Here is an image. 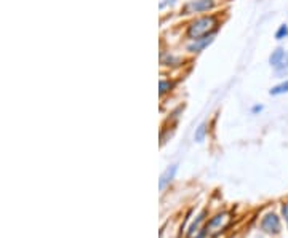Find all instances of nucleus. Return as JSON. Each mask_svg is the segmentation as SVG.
<instances>
[{"mask_svg":"<svg viewBox=\"0 0 288 238\" xmlns=\"http://www.w3.org/2000/svg\"><path fill=\"white\" fill-rule=\"evenodd\" d=\"M218 27H219L218 16H215V15L202 16V18L194 19V21L188 26L186 36L191 40H198V39L207 37V36H213V34L218 31Z\"/></svg>","mask_w":288,"mask_h":238,"instance_id":"nucleus-1","label":"nucleus"},{"mask_svg":"<svg viewBox=\"0 0 288 238\" xmlns=\"http://www.w3.org/2000/svg\"><path fill=\"white\" fill-rule=\"evenodd\" d=\"M215 6L213 0H192V2L186 3L183 6L184 15H194V13H203L208 11Z\"/></svg>","mask_w":288,"mask_h":238,"instance_id":"nucleus-2","label":"nucleus"},{"mask_svg":"<svg viewBox=\"0 0 288 238\" xmlns=\"http://www.w3.org/2000/svg\"><path fill=\"white\" fill-rule=\"evenodd\" d=\"M228 222H229V214H219L213 217L207 226V234H210L211 237H216L226 226H228Z\"/></svg>","mask_w":288,"mask_h":238,"instance_id":"nucleus-3","label":"nucleus"},{"mask_svg":"<svg viewBox=\"0 0 288 238\" xmlns=\"http://www.w3.org/2000/svg\"><path fill=\"white\" fill-rule=\"evenodd\" d=\"M263 229L266 230V232H269V234H277L279 230H280V221H279V217L276 214H267L264 217V221H263Z\"/></svg>","mask_w":288,"mask_h":238,"instance_id":"nucleus-4","label":"nucleus"},{"mask_svg":"<svg viewBox=\"0 0 288 238\" xmlns=\"http://www.w3.org/2000/svg\"><path fill=\"white\" fill-rule=\"evenodd\" d=\"M213 42V36H207L203 39H198V40H192V43L188 45V51L189 53H200L203 48H207V46Z\"/></svg>","mask_w":288,"mask_h":238,"instance_id":"nucleus-5","label":"nucleus"},{"mask_svg":"<svg viewBox=\"0 0 288 238\" xmlns=\"http://www.w3.org/2000/svg\"><path fill=\"white\" fill-rule=\"evenodd\" d=\"M287 56H288V53H287L284 48H280V46H279L277 50H274V51L271 53V56H269V64L274 67V69H277V67L285 61Z\"/></svg>","mask_w":288,"mask_h":238,"instance_id":"nucleus-6","label":"nucleus"},{"mask_svg":"<svg viewBox=\"0 0 288 238\" xmlns=\"http://www.w3.org/2000/svg\"><path fill=\"white\" fill-rule=\"evenodd\" d=\"M176 169H178V166L176 165H173V166H170L165 173L162 174V178H160V189H165V186L168 184V182L173 179V176H175V173H176Z\"/></svg>","mask_w":288,"mask_h":238,"instance_id":"nucleus-7","label":"nucleus"},{"mask_svg":"<svg viewBox=\"0 0 288 238\" xmlns=\"http://www.w3.org/2000/svg\"><path fill=\"white\" fill-rule=\"evenodd\" d=\"M287 93H288V80L280 81L279 85L272 86L271 91H269L271 96H280V94H287Z\"/></svg>","mask_w":288,"mask_h":238,"instance_id":"nucleus-8","label":"nucleus"},{"mask_svg":"<svg viewBox=\"0 0 288 238\" xmlns=\"http://www.w3.org/2000/svg\"><path fill=\"white\" fill-rule=\"evenodd\" d=\"M173 81H170V80H165V79H162L160 80V86H159V90H160V96H163L165 93L171 91V88H173Z\"/></svg>","mask_w":288,"mask_h":238,"instance_id":"nucleus-9","label":"nucleus"},{"mask_svg":"<svg viewBox=\"0 0 288 238\" xmlns=\"http://www.w3.org/2000/svg\"><path fill=\"white\" fill-rule=\"evenodd\" d=\"M205 134H207V123H202L200 126L197 128V131L194 134V139L197 142H202L205 139Z\"/></svg>","mask_w":288,"mask_h":238,"instance_id":"nucleus-10","label":"nucleus"},{"mask_svg":"<svg viewBox=\"0 0 288 238\" xmlns=\"http://www.w3.org/2000/svg\"><path fill=\"white\" fill-rule=\"evenodd\" d=\"M288 37V24H280L279 29L276 31V39L277 40H284Z\"/></svg>","mask_w":288,"mask_h":238,"instance_id":"nucleus-11","label":"nucleus"},{"mask_svg":"<svg viewBox=\"0 0 288 238\" xmlns=\"http://www.w3.org/2000/svg\"><path fill=\"white\" fill-rule=\"evenodd\" d=\"M175 2H176V0H160V2H159V6H160V8H165V6L173 5Z\"/></svg>","mask_w":288,"mask_h":238,"instance_id":"nucleus-12","label":"nucleus"},{"mask_svg":"<svg viewBox=\"0 0 288 238\" xmlns=\"http://www.w3.org/2000/svg\"><path fill=\"white\" fill-rule=\"evenodd\" d=\"M251 111H253V114H258V112H261V111H263V106H255V107L251 109Z\"/></svg>","mask_w":288,"mask_h":238,"instance_id":"nucleus-13","label":"nucleus"},{"mask_svg":"<svg viewBox=\"0 0 288 238\" xmlns=\"http://www.w3.org/2000/svg\"><path fill=\"white\" fill-rule=\"evenodd\" d=\"M284 216H285V219H287V222H288V205L284 206Z\"/></svg>","mask_w":288,"mask_h":238,"instance_id":"nucleus-14","label":"nucleus"}]
</instances>
